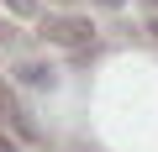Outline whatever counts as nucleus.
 Returning a JSON list of instances; mask_svg holds the SVG:
<instances>
[{"instance_id": "f257e3e1", "label": "nucleus", "mask_w": 158, "mask_h": 152, "mask_svg": "<svg viewBox=\"0 0 158 152\" xmlns=\"http://www.w3.org/2000/svg\"><path fill=\"white\" fill-rule=\"evenodd\" d=\"M42 37H48L53 47H90V42H95V26H90L85 16H48Z\"/></svg>"}, {"instance_id": "f03ea898", "label": "nucleus", "mask_w": 158, "mask_h": 152, "mask_svg": "<svg viewBox=\"0 0 158 152\" xmlns=\"http://www.w3.org/2000/svg\"><path fill=\"white\" fill-rule=\"evenodd\" d=\"M16 73H21V84H32V89H53V84H58V73H53L48 63H21Z\"/></svg>"}, {"instance_id": "7ed1b4c3", "label": "nucleus", "mask_w": 158, "mask_h": 152, "mask_svg": "<svg viewBox=\"0 0 158 152\" xmlns=\"http://www.w3.org/2000/svg\"><path fill=\"white\" fill-rule=\"evenodd\" d=\"M0 121H16V126H21V136H32V121L21 115V105H16V95H11L6 84H0Z\"/></svg>"}, {"instance_id": "20e7f679", "label": "nucleus", "mask_w": 158, "mask_h": 152, "mask_svg": "<svg viewBox=\"0 0 158 152\" xmlns=\"http://www.w3.org/2000/svg\"><path fill=\"white\" fill-rule=\"evenodd\" d=\"M6 6H11L16 16H37V0H6Z\"/></svg>"}, {"instance_id": "39448f33", "label": "nucleus", "mask_w": 158, "mask_h": 152, "mask_svg": "<svg viewBox=\"0 0 158 152\" xmlns=\"http://www.w3.org/2000/svg\"><path fill=\"white\" fill-rule=\"evenodd\" d=\"M95 6H106V11H121V6H127V0H95Z\"/></svg>"}, {"instance_id": "423d86ee", "label": "nucleus", "mask_w": 158, "mask_h": 152, "mask_svg": "<svg viewBox=\"0 0 158 152\" xmlns=\"http://www.w3.org/2000/svg\"><path fill=\"white\" fill-rule=\"evenodd\" d=\"M0 152H16V147H11V142H6V136H0Z\"/></svg>"}]
</instances>
